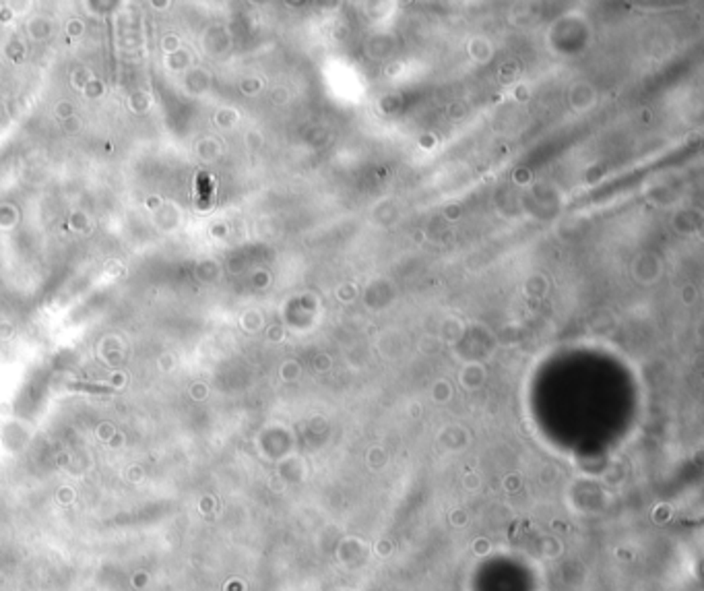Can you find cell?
I'll return each instance as SVG.
<instances>
[{
	"instance_id": "6da1fadb",
	"label": "cell",
	"mask_w": 704,
	"mask_h": 591,
	"mask_svg": "<svg viewBox=\"0 0 704 591\" xmlns=\"http://www.w3.org/2000/svg\"><path fill=\"white\" fill-rule=\"evenodd\" d=\"M163 48H166V50H176V48H178V44H176V40H174V38H170V40L166 38V40H163Z\"/></svg>"
}]
</instances>
